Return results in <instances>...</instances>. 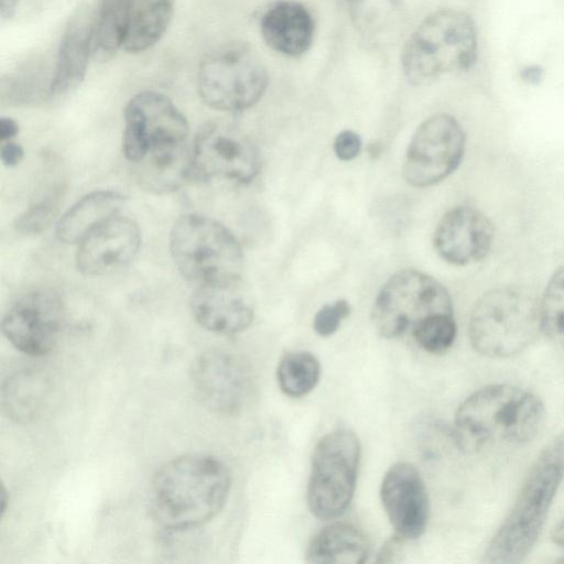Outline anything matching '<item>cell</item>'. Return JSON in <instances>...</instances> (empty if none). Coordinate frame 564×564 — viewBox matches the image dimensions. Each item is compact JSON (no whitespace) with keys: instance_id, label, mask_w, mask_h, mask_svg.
<instances>
[{"instance_id":"cell-1","label":"cell","mask_w":564,"mask_h":564,"mask_svg":"<svg viewBox=\"0 0 564 564\" xmlns=\"http://www.w3.org/2000/svg\"><path fill=\"white\" fill-rule=\"evenodd\" d=\"M227 466L206 454H187L165 463L155 473L150 508L165 530L182 532L215 518L229 496Z\"/></svg>"},{"instance_id":"cell-2","label":"cell","mask_w":564,"mask_h":564,"mask_svg":"<svg viewBox=\"0 0 564 564\" xmlns=\"http://www.w3.org/2000/svg\"><path fill=\"white\" fill-rule=\"evenodd\" d=\"M544 421L545 408L538 395L518 386L495 383L460 403L453 435L467 452L492 445L521 446L535 438Z\"/></svg>"},{"instance_id":"cell-3","label":"cell","mask_w":564,"mask_h":564,"mask_svg":"<svg viewBox=\"0 0 564 564\" xmlns=\"http://www.w3.org/2000/svg\"><path fill=\"white\" fill-rule=\"evenodd\" d=\"M563 479L564 432H561L542 448L530 467L510 511L484 553L485 563L516 564L529 555Z\"/></svg>"},{"instance_id":"cell-4","label":"cell","mask_w":564,"mask_h":564,"mask_svg":"<svg viewBox=\"0 0 564 564\" xmlns=\"http://www.w3.org/2000/svg\"><path fill=\"white\" fill-rule=\"evenodd\" d=\"M477 51L471 17L460 10L441 9L412 33L402 51L401 65L410 83L425 85L443 74L471 68Z\"/></svg>"},{"instance_id":"cell-5","label":"cell","mask_w":564,"mask_h":564,"mask_svg":"<svg viewBox=\"0 0 564 564\" xmlns=\"http://www.w3.org/2000/svg\"><path fill=\"white\" fill-rule=\"evenodd\" d=\"M468 333L471 346L482 356H516L542 333L540 301L518 286L494 288L475 303Z\"/></svg>"},{"instance_id":"cell-6","label":"cell","mask_w":564,"mask_h":564,"mask_svg":"<svg viewBox=\"0 0 564 564\" xmlns=\"http://www.w3.org/2000/svg\"><path fill=\"white\" fill-rule=\"evenodd\" d=\"M170 252L181 274L196 285L241 278L243 253L238 239L207 216H181L170 232Z\"/></svg>"},{"instance_id":"cell-7","label":"cell","mask_w":564,"mask_h":564,"mask_svg":"<svg viewBox=\"0 0 564 564\" xmlns=\"http://www.w3.org/2000/svg\"><path fill=\"white\" fill-rule=\"evenodd\" d=\"M267 86L268 73L262 61L242 41L216 46L203 56L198 66L199 97L215 110H246L260 100Z\"/></svg>"},{"instance_id":"cell-8","label":"cell","mask_w":564,"mask_h":564,"mask_svg":"<svg viewBox=\"0 0 564 564\" xmlns=\"http://www.w3.org/2000/svg\"><path fill=\"white\" fill-rule=\"evenodd\" d=\"M360 460L357 435L345 429L327 433L315 446L307 486V505L321 520H334L349 507Z\"/></svg>"},{"instance_id":"cell-9","label":"cell","mask_w":564,"mask_h":564,"mask_svg":"<svg viewBox=\"0 0 564 564\" xmlns=\"http://www.w3.org/2000/svg\"><path fill=\"white\" fill-rule=\"evenodd\" d=\"M442 313L453 314L446 288L433 276L408 269L397 272L382 285L373 302L371 319L381 336L392 339Z\"/></svg>"},{"instance_id":"cell-10","label":"cell","mask_w":564,"mask_h":564,"mask_svg":"<svg viewBox=\"0 0 564 564\" xmlns=\"http://www.w3.org/2000/svg\"><path fill=\"white\" fill-rule=\"evenodd\" d=\"M122 152L134 164L150 152L188 143L186 117L165 95L143 90L126 105Z\"/></svg>"},{"instance_id":"cell-11","label":"cell","mask_w":564,"mask_h":564,"mask_svg":"<svg viewBox=\"0 0 564 564\" xmlns=\"http://www.w3.org/2000/svg\"><path fill=\"white\" fill-rule=\"evenodd\" d=\"M465 132L451 115L437 113L423 121L409 144L403 175L415 187L432 186L451 175L465 152Z\"/></svg>"},{"instance_id":"cell-12","label":"cell","mask_w":564,"mask_h":564,"mask_svg":"<svg viewBox=\"0 0 564 564\" xmlns=\"http://www.w3.org/2000/svg\"><path fill=\"white\" fill-rule=\"evenodd\" d=\"M66 319L58 293L34 289L18 296L2 317V333L13 347L30 356H43L56 346Z\"/></svg>"},{"instance_id":"cell-13","label":"cell","mask_w":564,"mask_h":564,"mask_svg":"<svg viewBox=\"0 0 564 564\" xmlns=\"http://www.w3.org/2000/svg\"><path fill=\"white\" fill-rule=\"evenodd\" d=\"M192 151L195 178L249 183L260 171L256 144L241 130L224 122L204 124L195 137Z\"/></svg>"},{"instance_id":"cell-14","label":"cell","mask_w":564,"mask_h":564,"mask_svg":"<svg viewBox=\"0 0 564 564\" xmlns=\"http://www.w3.org/2000/svg\"><path fill=\"white\" fill-rule=\"evenodd\" d=\"M189 378L198 400L217 414L240 413L254 394L251 368L242 358L228 351L202 352L192 362Z\"/></svg>"},{"instance_id":"cell-15","label":"cell","mask_w":564,"mask_h":564,"mask_svg":"<svg viewBox=\"0 0 564 564\" xmlns=\"http://www.w3.org/2000/svg\"><path fill=\"white\" fill-rule=\"evenodd\" d=\"M380 498L395 534L414 540L425 531L430 502L416 467L406 462L393 464L384 474Z\"/></svg>"},{"instance_id":"cell-16","label":"cell","mask_w":564,"mask_h":564,"mask_svg":"<svg viewBox=\"0 0 564 564\" xmlns=\"http://www.w3.org/2000/svg\"><path fill=\"white\" fill-rule=\"evenodd\" d=\"M140 247L138 224L131 218L116 215L98 225L79 242L76 265L85 275H106L131 263Z\"/></svg>"},{"instance_id":"cell-17","label":"cell","mask_w":564,"mask_h":564,"mask_svg":"<svg viewBox=\"0 0 564 564\" xmlns=\"http://www.w3.org/2000/svg\"><path fill=\"white\" fill-rule=\"evenodd\" d=\"M494 238L492 223L485 214L470 206H457L441 218L433 241L446 262L468 265L487 257Z\"/></svg>"},{"instance_id":"cell-18","label":"cell","mask_w":564,"mask_h":564,"mask_svg":"<svg viewBox=\"0 0 564 564\" xmlns=\"http://www.w3.org/2000/svg\"><path fill=\"white\" fill-rule=\"evenodd\" d=\"M191 311L205 329L219 335H235L253 319V305L241 278L196 285Z\"/></svg>"},{"instance_id":"cell-19","label":"cell","mask_w":564,"mask_h":564,"mask_svg":"<svg viewBox=\"0 0 564 564\" xmlns=\"http://www.w3.org/2000/svg\"><path fill=\"white\" fill-rule=\"evenodd\" d=\"M94 22L87 7L78 9L68 21L52 72L50 100L67 96L84 80L93 56Z\"/></svg>"},{"instance_id":"cell-20","label":"cell","mask_w":564,"mask_h":564,"mask_svg":"<svg viewBox=\"0 0 564 564\" xmlns=\"http://www.w3.org/2000/svg\"><path fill=\"white\" fill-rule=\"evenodd\" d=\"M260 32L272 50L296 57L304 54L313 42L314 21L300 2L279 1L262 14Z\"/></svg>"},{"instance_id":"cell-21","label":"cell","mask_w":564,"mask_h":564,"mask_svg":"<svg viewBox=\"0 0 564 564\" xmlns=\"http://www.w3.org/2000/svg\"><path fill=\"white\" fill-rule=\"evenodd\" d=\"M132 165L138 184L151 193L174 192L194 178L193 151L188 144L147 154Z\"/></svg>"},{"instance_id":"cell-22","label":"cell","mask_w":564,"mask_h":564,"mask_svg":"<svg viewBox=\"0 0 564 564\" xmlns=\"http://www.w3.org/2000/svg\"><path fill=\"white\" fill-rule=\"evenodd\" d=\"M126 196L117 191H95L77 200L58 220L56 236L64 243H79L93 229L118 215Z\"/></svg>"},{"instance_id":"cell-23","label":"cell","mask_w":564,"mask_h":564,"mask_svg":"<svg viewBox=\"0 0 564 564\" xmlns=\"http://www.w3.org/2000/svg\"><path fill=\"white\" fill-rule=\"evenodd\" d=\"M369 542L355 525L334 522L311 541L306 560L311 563L361 564L369 555Z\"/></svg>"},{"instance_id":"cell-24","label":"cell","mask_w":564,"mask_h":564,"mask_svg":"<svg viewBox=\"0 0 564 564\" xmlns=\"http://www.w3.org/2000/svg\"><path fill=\"white\" fill-rule=\"evenodd\" d=\"M174 3V0H137L122 48L139 54L155 45L172 21Z\"/></svg>"},{"instance_id":"cell-25","label":"cell","mask_w":564,"mask_h":564,"mask_svg":"<svg viewBox=\"0 0 564 564\" xmlns=\"http://www.w3.org/2000/svg\"><path fill=\"white\" fill-rule=\"evenodd\" d=\"M137 0H100L94 22L93 58L105 63L122 47Z\"/></svg>"},{"instance_id":"cell-26","label":"cell","mask_w":564,"mask_h":564,"mask_svg":"<svg viewBox=\"0 0 564 564\" xmlns=\"http://www.w3.org/2000/svg\"><path fill=\"white\" fill-rule=\"evenodd\" d=\"M51 82L52 74H47L43 61H24L2 77L1 102L9 106H32L50 100Z\"/></svg>"},{"instance_id":"cell-27","label":"cell","mask_w":564,"mask_h":564,"mask_svg":"<svg viewBox=\"0 0 564 564\" xmlns=\"http://www.w3.org/2000/svg\"><path fill=\"white\" fill-rule=\"evenodd\" d=\"M47 393V380L40 372L20 371L4 382L2 406L12 419L26 422L40 413Z\"/></svg>"},{"instance_id":"cell-28","label":"cell","mask_w":564,"mask_h":564,"mask_svg":"<svg viewBox=\"0 0 564 564\" xmlns=\"http://www.w3.org/2000/svg\"><path fill=\"white\" fill-rule=\"evenodd\" d=\"M319 376V361L308 351L285 354L276 369L280 389L292 398H300L310 393L317 384Z\"/></svg>"},{"instance_id":"cell-29","label":"cell","mask_w":564,"mask_h":564,"mask_svg":"<svg viewBox=\"0 0 564 564\" xmlns=\"http://www.w3.org/2000/svg\"><path fill=\"white\" fill-rule=\"evenodd\" d=\"M539 301L542 333L564 345V264L552 274Z\"/></svg>"},{"instance_id":"cell-30","label":"cell","mask_w":564,"mask_h":564,"mask_svg":"<svg viewBox=\"0 0 564 564\" xmlns=\"http://www.w3.org/2000/svg\"><path fill=\"white\" fill-rule=\"evenodd\" d=\"M456 333V323L449 313L432 315L420 322L412 330L417 345L431 354L448 350L454 344Z\"/></svg>"},{"instance_id":"cell-31","label":"cell","mask_w":564,"mask_h":564,"mask_svg":"<svg viewBox=\"0 0 564 564\" xmlns=\"http://www.w3.org/2000/svg\"><path fill=\"white\" fill-rule=\"evenodd\" d=\"M57 196L43 197L24 210L15 220V230L24 235H35L45 230L56 215Z\"/></svg>"},{"instance_id":"cell-32","label":"cell","mask_w":564,"mask_h":564,"mask_svg":"<svg viewBox=\"0 0 564 564\" xmlns=\"http://www.w3.org/2000/svg\"><path fill=\"white\" fill-rule=\"evenodd\" d=\"M350 313V305L346 300H337L325 304L315 314L313 328L322 337L333 335Z\"/></svg>"},{"instance_id":"cell-33","label":"cell","mask_w":564,"mask_h":564,"mask_svg":"<svg viewBox=\"0 0 564 564\" xmlns=\"http://www.w3.org/2000/svg\"><path fill=\"white\" fill-rule=\"evenodd\" d=\"M361 150L360 137L351 131L344 130L337 134L334 141V152L341 161L355 159Z\"/></svg>"},{"instance_id":"cell-34","label":"cell","mask_w":564,"mask_h":564,"mask_svg":"<svg viewBox=\"0 0 564 564\" xmlns=\"http://www.w3.org/2000/svg\"><path fill=\"white\" fill-rule=\"evenodd\" d=\"M404 541L405 539L398 534L391 538L379 552L377 562L391 563L400 561V555L402 554V544Z\"/></svg>"},{"instance_id":"cell-35","label":"cell","mask_w":564,"mask_h":564,"mask_svg":"<svg viewBox=\"0 0 564 564\" xmlns=\"http://www.w3.org/2000/svg\"><path fill=\"white\" fill-rule=\"evenodd\" d=\"M0 156L2 163L6 166H15L23 160L24 150L19 143H17L13 140L6 141L2 142Z\"/></svg>"},{"instance_id":"cell-36","label":"cell","mask_w":564,"mask_h":564,"mask_svg":"<svg viewBox=\"0 0 564 564\" xmlns=\"http://www.w3.org/2000/svg\"><path fill=\"white\" fill-rule=\"evenodd\" d=\"M19 133L18 122L9 117L0 118V140L1 142L13 140Z\"/></svg>"},{"instance_id":"cell-37","label":"cell","mask_w":564,"mask_h":564,"mask_svg":"<svg viewBox=\"0 0 564 564\" xmlns=\"http://www.w3.org/2000/svg\"><path fill=\"white\" fill-rule=\"evenodd\" d=\"M520 77L528 84L535 85L543 78V68L539 65H529L520 70Z\"/></svg>"},{"instance_id":"cell-38","label":"cell","mask_w":564,"mask_h":564,"mask_svg":"<svg viewBox=\"0 0 564 564\" xmlns=\"http://www.w3.org/2000/svg\"><path fill=\"white\" fill-rule=\"evenodd\" d=\"M20 0H0V15L3 20H9L13 17L17 6Z\"/></svg>"},{"instance_id":"cell-39","label":"cell","mask_w":564,"mask_h":564,"mask_svg":"<svg viewBox=\"0 0 564 564\" xmlns=\"http://www.w3.org/2000/svg\"><path fill=\"white\" fill-rule=\"evenodd\" d=\"M551 539L555 544L564 546V518L556 525H554L551 533Z\"/></svg>"},{"instance_id":"cell-40","label":"cell","mask_w":564,"mask_h":564,"mask_svg":"<svg viewBox=\"0 0 564 564\" xmlns=\"http://www.w3.org/2000/svg\"><path fill=\"white\" fill-rule=\"evenodd\" d=\"M561 562H564V558Z\"/></svg>"}]
</instances>
